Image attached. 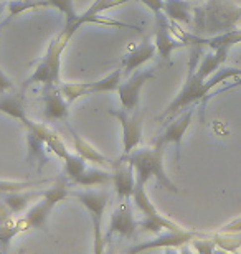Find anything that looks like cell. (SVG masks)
Returning a JSON list of instances; mask_svg holds the SVG:
<instances>
[{"instance_id": "cell-22", "label": "cell", "mask_w": 241, "mask_h": 254, "mask_svg": "<svg viewBox=\"0 0 241 254\" xmlns=\"http://www.w3.org/2000/svg\"><path fill=\"white\" fill-rule=\"evenodd\" d=\"M139 230L144 233L159 235L162 231H177V230H183V228L180 225H177L173 220H168L162 213H159V215L142 218V221H139Z\"/></svg>"}, {"instance_id": "cell-13", "label": "cell", "mask_w": 241, "mask_h": 254, "mask_svg": "<svg viewBox=\"0 0 241 254\" xmlns=\"http://www.w3.org/2000/svg\"><path fill=\"white\" fill-rule=\"evenodd\" d=\"M197 109V104L188 106L182 111L180 114L177 116L175 119H170V123L165 127L163 134L161 135V139L157 140V145H175V154H177V160L180 159V145H182V139L185 135L187 129L192 124L193 119V113Z\"/></svg>"}, {"instance_id": "cell-7", "label": "cell", "mask_w": 241, "mask_h": 254, "mask_svg": "<svg viewBox=\"0 0 241 254\" xmlns=\"http://www.w3.org/2000/svg\"><path fill=\"white\" fill-rule=\"evenodd\" d=\"M109 116L119 121L122 127V147L124 152L122 155H129L132 150L137 149V145L142 140V116L139 111H127V109H109Z\"/></svg>"}, {"instance_id": "cell-26", "label": "cell", "mask_w": 241, "mask_h": 254, "mask_svg": "<svg viewBox=\"0 0 241 254\" xmlns=\"http://www.w3.org/2000/svg\"><path fill=\"white\" fill-rule=\"evenodd\" d=\"M61 160H63V167H65L63 175L68 179V182H71V184H73V182L83 174L86 167H88V162H86L81 155L76 154V152H73V154L68 152Z\"/></svg>"}, {"instance_id": "cell-15", "label": "cell", "mask_w": 241, "mask_h": 254, "mask_svg": "<svg viewBox=\"0 0 241 254\" xmlns=\"http://www.w3.org/2000/svg\"><path fill=\"white\" fill-rule=\"evenodd\" d=\"M70 106L61 94L60 86H43V119L47 123L68 121Z\"/></svg>"}, {"instance_id": "cell-10", "label": "cell", "mask_w": 241, "mask_h": 254, "mask_svg": "<svg viewBox=\"0 0 241 254\" xmlns=\"http://www.w3.org/2000/svg\"><path fill=\"white\" fill-rule=\"evenodd\" d=\"M200 235L195 231H187L183 230L177 231H162L159 233L156 238L149 241L137 243L136 246H132L129 253L137 254V253H144V251H154V250H170V248H180L187 243H192L195 238H198Z\"/></svg>"}, {"instance_id": "cell-35", "label": "cell", "mask_w": 241, "mask_h": 254, "mask_svg": "<svg viewBox=\"0 0 241 254\" xmlns=\"http://www.w3.org/2000/svg\"><path fill=\"white\" fill-rule=\"evenodd\" d=\"M241 86V76H238V78H235V81L230 86H225V88L220 91V93H227V91H232V89H235V88H240ZM218 93V94H220Z\"/></svg>"}, {"instance_id": "cell-32", "label": "cell", "mask_w": 241, "mask_h": 254, "mask_svg": "<svg viewBox=\"0 0 241 254\" xmlns=\"http://www.w3.org/2000/svg\"><path fill=\"white\" fill-rule=\"evenodd\" d=\"M12 88H13L12 79H10L8 76L2 71V68H0V94L7 93V91H8V89H12Z\"/></svg>"}, {"instance_id": "cell-5", "label": "cell", "mask_w": 241, "mask_h": 254, "mask_svg": "<svg viewBox=\"0 0 241 254\" xmlns=\"http://www.w3.org/2000/svg\"><path fill=\"white\" fill-rule=\"evenodd\" d=\"M71 42V37L65 30L56 35L51 40L47 52H45L43 58L40 60L37 68L33 69V73L30 74V78L25 81V86L32 84H42L43 86H60L61 83V57L63 52Z\"/></svg>"}, {"instance_id": "cell-27", "label": "cell", "mask_w": 241, "mask_h": 254, "mask_svg": "<svg viewBox=\"0 0 241 254\" xmlns=\"http://www.w3.org/2000/svg\"><path fill=\"white\" fill-rule=\"evenodd\" d=\"M215 246L222 251H237L241 246V235L240 233H225L220 231L212 236Z\"/></svg>"}, {"instance_id": "cell-23", "label": "cell", "mask_w": 241, "mask_h": 254, "mask_svg": "<svg viewBox=\"0 0 241 254\" xmlns=\"http://www.w3.org/2000/svg\"><path fill=\"white\" fill-rule=\"evenodd\" d=\"M122 74H124V71L114 69L112 73L104 76V78L94 81V83H86V96L114 93V91H117V88H119V84L122 81Z\"/></svg>"}, {"instance_id": "cell-20", "label": "cell", "mask_w": 241, "mask_h": 254, "mask_svg": "<svg viewBox=\"0 0 241 254\" xmlns=\"http://www.w3.org/2000/svg\"><path fill=\"white\" fill-rule=\"evenodd\" d=\"M0 113L8 116L18 123L27 118V106L22 94H2L0 96Z\"/></svg>"}, {"instance_id": "cell-21", "label": "cell", "mask_w": 241, "mask_h": 254, "mask_svg": "<svg viewBox=\"0 0 241 254\" xmlns=\"http://www.w3.org/2000/svg\"><path fill=\"white\" fill-rule=\"evenodd\" d=\"M73 184L84 187V189H91V187H97V189H101V187H107L111 184V172L102 170L97 165L96 167L88 165L83 174H81Z\"/></svg>"}, {"instance_id": "cell-37", "label": "cell", "mask_w": 241, "mask_h": 254, "mask_svg": "<svg viewBox=\"0 0 241 254\" xmlns=\"http://www.w3.org/2000/svg\"><path fill=\"white\" fill-rule=\"evenodd\" d=\"M2 30H3V28H0V33H2Z\"/></svg>"}, {"instance_id": "cell-4", "label": "cell", "mask_w": 241, "mask_h": 254, "mask_svg": "<svg viewBox=\"0 0 241 254\" xmlns=\"http://www.w3.org/2000/svg\"><path fill=\"white\" fill-rule=\"evenodd\" d=\"M68 196H70L68 179L65 175H61L50 189L42 191V196H40L38 203H35L22 218H17L20 233L32 231V230H45L47 228V221L51 211L55 210V206L58 203L65 201Z\"/></svg>"}, {"instance_id": "cell-2", "label": "cell", "mask_w": 241, "mask_h": 254, "mask_svg": "<svg viewBox=\"0 0 241 254\" xmlns=\"http://www.w3.org/2000/svg\"><path fill=\"white\" fill-rule=\"evenodd\" d=\"M241 76V69L238 68H220L217 73L210 76L208 79H203L202 76H198L195 71L188 69L187 79L183 83L182 89L178 91V94L172 99V103L167 106L165 111L162 114L157 116V121H170L173 116L182 113L183 109L188 108L192 104H202L205 108L208 101V94L215 86L223 83V81L233 79Z\"/></svg>"}, {"instance_id": "cell-9", "label": "cell", "mask_w": 241, "mask_h": 254, "mask_svg": "<svg viewBox=\"0 0 241 254\" xmlns=\"http://www.w3.org/2000/svg\"><path fill=\"white\" fill-rule=\"evenodd\" d=\"M137 228H139V223H137L134 218L131 200H122L111 213L109 230H107V233L104 235V241L107 243V240H109L112 235H119L121 238L132 240V238H136Z\"/></svg>"}, {"instance_id": "cell-12", "label": "cell", "mask_w": 241, "mask_h": 254, "mask_svg": "<svg viewBox=\"0 0 241 254\" xmlns=\"http://www.w3.org/2000/svg\"><path fill=\"white\" fill-rule=\"evenodd\" d=\"M111 184L114 187L117 200H131L132 191L136 187V175L134 167H132L131 160L127 155L119 157L117 160L112 162L111 165Z\"/></svg>"}, {"instance_id": "cell-3", "label": "cell", "mask_w": 241, "mask_h": 254, "mask_svg": "<svg viewBox=\"0 0 241 254\" xmlns=\"http://www.w3.org/2000/svg\"><path fill=\"white\" fill-rule=\"evenodd\" d=\"M163 145L156 147H144L139 150H132L127 159L131 160L132 167H134L136 175V185L146 187L149 180H156L161 189H165L170 193H178L175 184L168 179L163 169Z\"/></svg>"}, {"instance_id": "cell-6", "label": "cell", "mask_w": 241, "mask_h": 254, "mask_svg": "<svg viewBox=\"0 0 241 254\" xmlns=\"http://www.w3.org/2000/svg\"><path fill=\"white\" fill-rule=\"evenodd\" d=\"M70 196L76 198L86 208V211L89 213L94 231V253L101 254L106 246L104 235H102V218H104V211L111 198L109 190L106 187H101L99 190L70 191Z\"/></svg>"}, {"instance_id": "cell-17", "label": "cell", "mask_w": 241, "mask_h": 254, "mask_svg": "<svg viewBox=\"0 0 241 254\" xmlns=\"http://www.w3.org/2000/svg\"><path fill=\"white\" fill-rule=\"evenodd\" d=\"M156 53H157L156 45L146 40L144 43H141L139 47L132 50V52L129 55H126V58L122 60V71H124V74H129L132 71L139 69L142 64H146L147 62L154 60Z\"/></svg>"}, {"instance_id": "cell-24", "label": "cell", "mask_w": 241, "mask_h": 254, "mask_svg": "<svg viewBox=\"0 0 241 254\" xmlns=\"http://www.w3.org/2000/svg\"><path fill=\"white\" fill-rule=\"evenodd\" d=\"M3 198V201L7 203V206L10 208V211L13 213V215H18V213H22L27 210V206L30 205V201L33 200H40V196H42V191H13V193H5V195H0Z\"/></svg>"}, {"instance_id": "cell-19", "label": "cell", "mask_w": 241, "mask_h": 254, "mask_svg": "<svg viewBox=\"0 0 241 254\" xmlns=\"http://www.w3.org/2000/svg\"><path fill=\"white\" fill-rule=\"evenodd\" d=\"M228 53H230V50L218 48V50H212V53L203 55L202 62L198 63L195 73L198 76H202L203 79H208L210 76L217 73L225 64V62H227V58H228Z\"/></svg>"}, {"instance_id": "cell-14", "label": "cell", "mask_w": 241, "mask_h": 254, "mask_svg": "<svg viewBox=\"0 0 241 254\" xmlns=\"http://www.w3.org/2000/svg\"><path fill=\"white\" fill-rule=\"evenodd\" d=\"M156 78L154 69H144L131 76L126 83L119 84L117 88V94H119L121 106L127 111H137L139 109V101H141V91L144 88V84L149 83L151 79Z\"/></svg>"}, {"instance_id": "cell-29", "label": "cell", "mask_w": 241, "mask_h": 254, "mask_svg": "<svg viewBox=\"0 0 241 254\" xmlns=\"http://www.w3.org/2000/svg\"><path fill=\"white\" fill-rule=\"evenodd\" d=\"M48 180H32V182H0V195L5 193H13V191H23V190H32L35 187H42L47 184Z\"/></svg>"}, {"instance_id": "cell-28", "label": "cell", "mask_w": 241, "mask_h": 254, "mask_svg": "<svg viewBox=\"0 0 241 254\" xmlns=\"http://www.w3.org/2000/svg\"><path fill=\"white\" fill-rule=\"evenodd\" d=\"M17 235H20V228L17 225V220H13V216L7 221L0 223V251L7 253L10 243Z\"/></svg>"}, {"instance_id": "cell-36", "label": "cell", "mask_w": 241, "mask_h": 254, "mask_svg": "<svg viewBox=\"0 0 241 254\" xmlns=\"http://www.w3.org/2000/svg\"><path fill=\"white\" fill-rule=\"evenodd\" d=\"M3 10H5V5L0 2V17H2V13H3Z\"/></svg>"}, {"instance_id": "cell-11", "label": "cell", "mask_w": 241, "mask_h": 254, "mask_svg": "<svg viewBox=\"0 0 241 254\" xmlns=\"http://www.w3.org/2000/svg\"><path fill=\"white\" fill-rule=\"evenodd\" d=\"M8 17H17V15L33 8H55L65 15L66 23H73L78 13H76L73 0H12L8 5Z\"/></svg>"}, {"instance_id": "cell-16", "label": "cell", "mask_w": 241, "mask_h": 254, "mask_svg": "<svg viewBox=\"0 0 241 254\" xmlns=\"http://www.w3.org/2000/svg\"><path fill=\"white\" fill-rule=\"evenodd\" d=\"M68 130L71 134V139H73V149L78 155H81L83 159L88 162V164H93L97 167H111L112 165V159L106 157L104 154H101L99 150L94 149L93 145L89 144L88 140H84L78 132H76L73 127L68 126Z\"/></svg>"}, {"instance_id": "cell-18", "label": "cell", "mask_w": 241, "mask_h": 254, "mask_svg": "<svg viewBox=\"0 0 241 254\" xmlns=\"http://www.w3.org/2000/svg\"><path fill=\"white\" fill-rule=\"evenodd\" d=\"M163 13L173 23L190 25L193 18V5L188 0H165Z\"/></svg>"}, {"instance_id": "cell-33", "label": "cell", "mask_w": 241, "mask_h": 254, "mask_svg": "<svg viewBox=\"0 0 241 254\" xmlns=\"http://www.w3.org/2000/svg\"><path fill=\"white\" fill-rule=\"evenodd\" d=\"M13 216V213L10 211V208L7 206V203L3 201V198L0 196V223L10 220V218Z\"/></svg>"}, {"instance_id": "cell-1", "label": "cell", "mask_w": 241, "mask_h": 254, "mask_svg": "<svg viewBox=\"0 0 241 254\" xmlns=\"http://www.w3.org/2000/svg\"><path fill=\"white\" fill-rule=\"evenodd\" d=\"M241 22V3L232 0H207L193 5V18L188 25L190 32L208 38L237 30Z\"/></svg>"}, {"instance_id": "cell-30", "label": "cell", "mask_w": 241, "mask_h": 254, "mask_svg": "<svg viewBox=\"0 0 241 254\" xmlns=\"http://www.w3.org/2000/svg\"><path fill=\"white\" fill-rule=\"evenodd\" d=\"M61 94L70 104H73L81 96H86V83H71V84H60Z\"/></svg>"}, {"instance_id": "cell-31", "label": "cell", "mask_w": 241, "mask_h": 254, "mask_svg": "<svg viewBox=\"0 0 241 254\" xmlns=\"http://www.w3.org/2000/svg\"><path fill=\"white\" fill-rule=\"evenodd\" d=\"M141 3H144L146 7L151 10L154 15H156L159 12H163V5H165V0H141Z\"/></svg>"}, {"instance_id": "cell-25", "label": "cell", "mask_w": 241, "mask_h": 254, "mask_svg": "<svg viewBox=\"0 0 241 254\" xmlns=\"http://www.w3.org/2000/svg\"><path fill=\"white\" fill-rule=\"evenodd\" d=\"M27 142H28V162L30 164H38V170L43 169V165L48 162V157L45 154V149H47V144L40 139L38 135H35L33 132L27 130Z\"/></svg>"}, {"instance_id": "cell-8", "label": "cell", "mask_w": 241, "mask_h": 254, "mask_svg": "<svg viewBox=\"0 0 241 254\" xmlns=\"http://www.w3.org/2000/svg\"><path fill=\"white\" fill-rule=\"evenodd\" d=\"M156 17V32H154V45L157 48V53L161 55L162 60L168 62L172 53L175 50L187 48V43L182 38H178L175 33L172 32L170 20L163 12H159L154 15Z\"/></svg>"}, {"instance_id": "cell-34", "label": "cell", "mask_w": 241, "mask_h": 254, "mask_svg": "<svg viewBox=\"0 0 241 254\" xmlns=\"http://www.w3.org/2000/svg\"><path fill=\"white\" fill-rule=\"evenodd\" d=\"M222 231H225V233H240V235H241V218H237V220L230 221L228 225H225L222 228Z\"/></svg>"}]
</instances>
